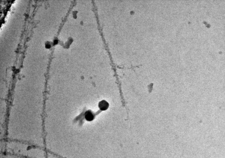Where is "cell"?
Listing matches in <instances>:
<instances>
[{
	"instance_id": "obj_1",
	"label": "cell",
	"mask_w": 225,
	"mask_h": 158,
	"mask_svg": "<svg viewBox=\"0 0 225 158\" xmlns=\"http://www.w3.org/2000/svg\"><path fill=\"white\" fill-rule=\"evenodd\" d=\"M109 106L108 103L104 100H103L99 102V107L102 110H105L108 109Z\"/></svg>"
},
{
	"instance_id": "obj_2",
	"label": "cell",
	"mask_w": 225,
	"mask_h": 158,
	"mask_svg": "<svg viewBox=\"0 0 225 158\" xmlns=\"http://www.w3.org/2000/svg\"><path fill=\"white\" fill-rule=\"evenodd\" d=\"M85 117L87 120L91 121L94 119V116L92 112L89 111L86 112Z\"/></svg>"
},
{
	"instance_id": "obj_3",
	"label": "cell",
	"mask_w": 225,
	"mask_h": 158,
	"mask_svg": "<svg viewBox=\"0 0 225 158\" xmlns=\"http://www.w3.org/2000/svg\"><path fill=\"white\" fill-rule=\"evenodd\" d=\"M51 47L50 44H48V43H46L45 44V47L47 48H50Z\"/></svg>"
}]
</instances>
